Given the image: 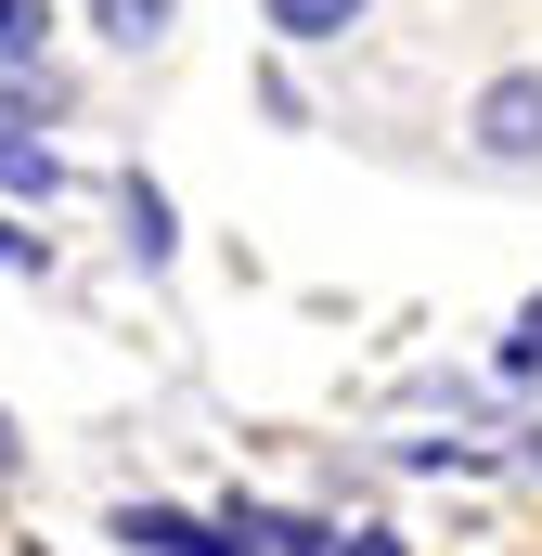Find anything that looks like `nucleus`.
I'll list each match as a JSON object with an SVG mask.
<instances>
[{
  "mask_svg": "<svg viewBox=\"0 0 542 556\" xmlns=\"http://www.w3.org/2000/svg\"><path fill=\"white\" fill-rule=\"evenodd\" d=\"M168 13H181V0H91V39H117V52H155V39H168Z\"/></svg>",
  "mask_w": 542,
  "mask_h": 556,
  "instance_id": "nucleus-6",
  "label": "nucleus"
},
{
  "mask_svg": "<svg viewBox=\"0 0 542 556\" xmlns=\"http://www.w3.org/2000/svg\"><path fill=\"white\" fill-rule=\"evenodd\" d=\"M0 194H26V207H52V194H65V155L26 130V117H0Z\"/></svg>",
  "mask_w": 542,
  "mask_h": 556,
  "instance_id": "nucleus-3",
  "label": "nucleus"
},
{
  "mask_svg": "<svg viewBox=\"0 0 542 556\" xmlns=\"http://www.w3.org/2000/svg\"><path fill=\"white\" fill-rule=\"evenodd\" d=\"M504 376H517V389H530V376H542V298H530V311H517V324H504Z\"/></svg>",
  "mask_w": 542,
  "mask_h": 556,
  "instance_id": "nucleus-8",
  "label": "nucleus"
},
{
  "mask_svg": "<svg viewBox=\"0 0 542 556\" xmlns=\"http://www.w3.org/2000/svg\"><path fill=\"white\" fill-rule=\"evenodd\" d=\"M117 220H130V260H142V273H168V260H181V220H168V194H155L142 168L117 181Z\"/></svg>",
  "mask_w": 542,
  "mask_h": 556,
  "instance_id": "nucleus-4",
  "label": "nucleus"
},
{
  "mask_svg": "<svg viewBox=\"0 0 542 556\" xmlns=\"http://www.w3.org/2000/svg\"><path fill=\"white\" fill-rule=\"evenodd\" d=\"M0 273H52V247H39V233H13V220H0Z\"/></svg>",
  "mask_w": 542,
  "mask_h": 556,
  "instance_id": "nucleus-9",
  "label": "nucleus"
},
{
  "mask_svg": "<svg viewBox=\"0 0 542 556\" xmlns=\"http://www.w3.org/2000/svg\"><path fill=\"white\" fill-rule=\"evenodd\" d=\"M117 544L130 556H271V544H246L233 518H194V505H117Z\"/></svg>",
  "mask_w": 542,
  "mask_h": 556,
  "instance_id": "nucleus-2",
  "label": "nucleus"
},
{
  "mask_svg": "<svg viewBox=\"0 0 542 556\" xmlns=\"http://www.w3.org/2000/svg\"><path fill=\"white\" fill-rule=\"evenodd\" d=\"M465 142L491 168H542V65H504L478 104H465Z\"/></svg>",
  "mask_w": 542,
  "mask_h": 556,
  "instance_id": "nucleus-1",
  "label": "nucleus"
},
{
  "mask_svg": "<svg viewBox=\"0 0 542 556\" xmlns=\"http://www.w3.org/2000/svg\"><path fill=\"white\" fill-rule=\"evenodd\" d=\"M52 52V0H0V78H26Z\"/></svg>",
  "mask_w": 542,
  "mask_h": 556,
  "instance_id": "nucleus-7",
  "label": "nucleus"
},
{
  "mask_svg": "<svg viewBox=\"0 0 542 556\" xmlns=\"http://www.w3.org/2000/svg\"><path fill=\"white\" fill-rule=\"evenodd\" d=\"M362 13H375V0H259V26H271V39H297V52H323V39H349Z\"/></svg>",
  "mask_w": 542,
  "mask_h": 556,
  "instance_id": "nucleus-5",
  "label": "nucleus"
}]
</instances>
